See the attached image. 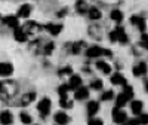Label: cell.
I'll use <instances>...</instances> for the list:
<instances>
[{
	"label": "cell",
	"instance_id": "cell-6",
	"mask_svg": "<svg viewBox=\"0 0 148 125\" xmlns=\"http://www.w3.org/2000/svg\"><path fill=\"white\" fill-rule=\"evenodd\" d=\"M31 10H33L31 5H28V3H24V5H21V6H19L16 17H18V18H27V17H30Z\"/></svg>",
	"mask_w": 148,
	"mask_h": 125
},
{
	"label": "cell",
	"instance_id": "cell-33",
	"mask_svg": "<svg viewBox=\"0 0 148 125\" xmlns=\"http://www.w3.org/2000/svg\"><path fill=\"white\" fill-rule=\"evenodd\" d=\"M82 46H83V42H77V43H74L73 45V54H79L80 51H82Z\"/></svg>",
	"mask_w": 148,
	"mask_h": 125
},
{
	"label": "cell",
	"instance_id": "cell-3",
	"mask_svg": "<svg viewBox=\"0 0 148 125\" xmlns=\"http://www.w3.org/2000/svg\"><path fill=\"white\" fill-rule=\"evenodd\" d=\"M37 110H39V113L42 118L47 116L49 115V112H51V100L49 98H42L39 104H37Z\"/></svg>",
	"mask_w": 148,
	"mask_h": 125
},
{
	"label": "cell",
	"instance_id": "cell-23",
	"mask_svg": "<svg viewBox=\"0 0 148 125\" xmlns=\"http://www.w3.org/2000/svg\"><path fill=\"white\" fill-rule=\"evenodd\" d=\"M88 14H89V18L90 19H99L101 17H102V14H101V10L98 9V8H89V10H88Z\"/></svg>",
	"mask_w": 148,
	"mask_h": 125
},
{
	"label": "cell",
	"instance_id": "cell-42",
	"mask_svg": "<svg viewBox=\"0 0 148 125\" xmlns=\"http://www.w3.org/2000/svg\"><path fill=\"white\" fill-rule=\"evenodd\" d=\"M145 90H147V91H148V82H147V83H145Z\"/></svg>",
	"mask_w": 148,
	"mask_h": 125
},
{
	"label": "cell",
	"instance_id": "cell-8",
	"mask_svg": "<svg viewBox=\"0 0 148 125\" xmlns=\"http://www.w3.org/2000/svg\"><path fill=\"white\" fill-rule=\"evenodd\" d=\"M14 73V66L10 63H0V76H10Z\"/></svg>",
	"mask_w": 148,
	"mask_h": 125
},
{
	"label": "cell",
	"instance_id": "cell-22",
	"mask_svg": "<svg viewBox=\"0 0 148 125\" xmlns=\"http://www.w3.org/2000/svg\"><path fill=\"white\" fill-rule=\"evenodd\" d=\"M127 97L125 95V92H120L119 95H117V98H116V107H119V109H121L123 106H125L126 103H127Z\"/></svg>",
	"mask_w": 148,
	"mask_h": 125
},
{
	"label": "cell",
	"instance_id": "cell-26",
	"mask_svg": "<svg viewBox=\"0 0 148 125\" xmlns=\"http://www.w3.org/2000/svg\"><path fill=\"white\" fill-rule=\"evenodd\" d=\"M111 19L113 21H116V22H121V19H123V14L120 10H117V9H114V10H111Z\"/></svg>",
	"mask_w": 148,
	"mask_h": 125
},
{
	"label": "cell",
	"instance_id": "cell-12",
	"mask_svg": "<svg viewBox=\"0 0 148 125\" xmlns=\"http://www.w3.org/2000/svg\"><path fill=\"white\" fill-rule=\"evenodd\" d=\"M68 86H70V90H77L82 86V78L79 76V74H73V76L70 78L68 81Z\"/></svg>",
	"mask_w": 148,
	"mask_h": 125
},
{
	"label": "cell",
	"instance_id": "cell-36",
	"mask_svg": "<svg viewBox=\"0 0 148 125\" xmlns=\"http://www.w3.org/2000/svg\"><path fill=\"white\" fill-rule=\"evenodd\" d=\"M88 125H104V122L101 119H98V118H90Z\"/></svg>",
	"mask_w": 148,
	"mask_h": 125
},
{
	"label": "cell",
	"instance_id": "cell-40",
	"mask_svg": "<svg viewBox=\"0 0 148 125\" xmlns=\"http://www.w3.org/2000/svg\"><path fill=\"white\" fill-rule=\"evenodd\" d=\"M127 125H141V122H139V119H129Z\"/></svg>",
	"mask_w": 148,
	"mask_h": 125
},
{
	"label": "cell",
	"instance_id": "cell-41",
	"mask_svg": "<svg viewBox=\"0 0 148 125\" xmlns=\"http://www.w3.org/2000/svg\"><path fill=\"white\" fill-rule=\"evenodd\" d=\"M67 10H68L67 8H64V9H61V10H59V14H58V17H64V15L67 14Z\"/></svg>",
	"mask_w": 148,
	"mask_h": 125
},
{
	"label": "cell",
	"instance_id": "cell-19",
	"mask_svg": "<svg viewBox=\"0 0 148 125\" xmlns=\"http://www.w3.org/2000/svg\"><path fill=\"white\" fill-rule=\"evenodd\" d=\"M130 107H132V113H135V115H141L142 107H144V103L141 101V100H135V101H132Z\"/></svg>",
	"mask_w": 148,
	"mask_h": 125
},
{
	"label": "cell",
	"instance_id": "cell-37",
	"mask_svg": "<svg viewBox=\"0 0 148 125\" xmlns=\"http://www.w3.org/2000/svg\"><path fill=\"white\" fill-rule=\"evenodd\" d=\"M138 116H139L138 119H139L141 125H147V124H148V115H145V113L142 115V113H141V115H138Z\"/></svg>",
	"mask_w": 148,
	"mask_h": 125
},
{
	"label": "cell",
	"instance_id": "cell-27",
	"mask_svg": "<svg viewBox=\"0 0 148 125\" xmlns=\"http://www.w3.org/2000/svg\"><path fill=\"white\" fill-rule=\"evenodd\" d=\"M22 28L25 30L27 33H31V31H34L36 28H39V26H37V22H34V21H28V22H25V26H24Z\"/></svg>",
	"mask_w": 148,
	"mask_h": 125
},
{
	"label": "cell",
	"instance_id": "cell-7",
	"mask_svg": "<svg viewBox=\"0 0 148 125\" xmlns=\"http://www.w3.org/2000/svg\"><path fill=\"white\" fill-rule=\"evenodd\" d=\"M46 31H49L52 36H58L59 33H61V30H62V26L61 24H53V22H49V24H46V26L43 27Z\"/></svg>",
	"mask_w": 148,
	"mask_h": 125
},
{
	"label": "cell",
	"instance_id": "cell-29",
	"mask_svg": "<svg viewBox=\"0 0 148 125\" xmlns=\"http://www.w3.org/2000/svg\"><path fill=\"white\" fill-rule=\"evenodd\" d=\"M59 106L62 107V109H71V107H73V101H70L67 97H65V98H61Z\"/></svg>",
	"mask_w": 148,
	"mask_h": 125
},
{
	"label": "cell",
	"instance_id": "cell-2",
	"mask_svg": "<svg viewBox=\"0 0 148 125\" xmlns=\"http://www.w3.org/2000/svg\"><path fill=\"white\" fill-rule=\"evenodd\" d=\"M16 91V86L14 82H6V81H2L0 82V97H6V95H12Z\"/></svg>",
	"mask_w": 148,
	"mask_h": 125
},
{
	"label": "cell",
	"instance_id": "cell-14",
	"mask_svg": "<svg viewBox=\"0 0 148 125\" xmlns=\"http://www.w3.org/2000/svg\"><path fill=\"white\" fill-rule=\"evenodd\" d=\"M14 36H15V40L16 42H25L27 40V31L21 28V27H16L15 31H14Z\"/></svg>",
	"mask_w": 148,
	"mask_h": 125
},
{
	"label": "cell",
	"instance_id": "cell-10",
	"mask_svg": "<svg viewBox=\"0 0 148 125\" xmlns=\"http://www.w3.org/2000/svg\"><path fill=\"white\" fill-rule=\"evenodd\" d=\"M12 122H14V115H12L9 110H3L2 113H0V124L10 125Z\"/></svg>",
	"mask_w": 148,
	"mask_h": 125
},
{
	"label": "cell",
	"instance_id": "cell-25",
	"mask_svg": "<svg viewBox=\"0 0 148 125\" xmlns=\"http://www.w3.org/2000/svg\"><path fill=\"white\" fill-rule=\"evenodd\" d=\"M68 91H70V86H68V83H65V85H61L59 88H58V94H59V97H61V98H65V97H68Z\"/></svg>",
	"mask_w": 148,
	"mask_h": 125
},
{
	"label": "cell",
	"instance_id": "cell-39",
	"mask_svg": "<svg viewBox=\"0 0 148 125\" xmlns=\"http://www.w3.org/2000/svg\"><path fill=\"white\" fill-rule=\"evenodd\" d=\"M110 40H111V42H116V40H117V33H116V30H113V31L110 33Z\"/></svg>",
	"mask_w": 148,
	"mask_h": 125
},
{
	"label": "cell",
	"instance_id": "cell-35",
	"mask_svg": "<svg viewBox=\"0 0 148 125\" xmlns=\"http://www.w3.org/2000/svg\"><path fill=\"white\" fill-rule=\"evenodd\" d=\"M141 45H142L145 49H148V34L142 33V36H141Z\"/></svg>",
	"mask_w": 148,
	"mask_h": 125
},
{
	"label": "cell",
	"instance_id": "cell-5",
	"mask_svg": "<svg viewBox=\"0 0 148 125\" xmlns=\"http://www.w3.org/2000/svg\"><path fill=\"white\" fill-rule=\"evenodd\" d=\"M147 64H145V63L144 61H141V63H138V64L136 66H135L133 67V76H136V78H141V76H145V74H147Z\"/></svg>",
	"mask_w": 148,
	"mask_h": 125
},
{
	"label": "cell",
	"instance_id": "cell-31",
	"mask_svg": "<svg viewBox=\"0 0 148 125\" xmlns=\"http://www.w3.org/2000/svg\"><path fill=\"white\" fill-rule=\"evenodd\" d=\"M123 92H125V95H126L129 100L133 97V88H132L130 85H125V91H123Z\"/></svg>",
	"mask_w": 148,
	"mask_h": 125
},
{
	"label": "cell",
	"instance_id": "cell-21",
	"mask_svg": "<svg viewBox=\"0 0 148 125\" xmlns=\"http://www.w3.org/2000/svg\"><path fill=\"white\" fill-rule=\"evenodd\" d=\"M99 110V104H98V101H89L88 103V115L92 118L96 112Z\"/></svg>",
	"mask_w": 148,
	"mask_h": 125
},
{
	"label": "cell",
	"instance_id": "cell-15",
	"mask_svg": "<svg viewBox=\"0 0 148 125\" xmlns=\"http://www.w3.org/2000/svg\"><path fill=\"white\" fill-rule=\"evenodd\" d=\"M70 121V116L67 113H64V112H58V113H55V122L59 124V125H65L68 124Z\"/></svg>",
	"mask_w": 148,
	"mask_h": 125
},
{
	"label": "cell",
	"instance_id": "cell-34",
	"mask_svg": "<svg viewBox=\"0 0 148 125\" xmlns=\"http://www.w3.org/2000/svg\"><path fill=\"white\" fill-rule=\"evenodd\" d=\"M71 73H73V69H71L70 66H67V67H64V69H61L58 74H59V76H65V74H71Z\"/></svg>",
	"mask_w": 148,
	"mask_h": 125
},
{
	"label": "cell",
	"instance_id": "cell-1",
	"mask_svg": "<svg viewBox=\"0 0 148 125\" xmlns=\"http://www.w3.org/2000/svg\"><path fill=\"white\" fill-rule=\"evenodd\" d=\"M86 55H88L89 58H96V57H102V55L110 57V55H111V51H108V49H104V48L98 46V45H93V46H90V48L88 49Z\"/></svg>",
	"mask_w": 148,
	"mask_h": 125
},
{
	"label": "cell",
	"instance_id": "cell-24",
	"mask_svg": "<svg viewBox=\"0 0 148 125\" xmlns=\"http://www.w3.org/2000/svg\"><path fill=\"white\" fill-rule=\"evenodd\" d=\"M76 9L79 14H86V12L89 10V8L86 6V3L83 2V0H77V3H76Z\"/></svg>",
	"mask_w": 148,
	"mask_h": 125
},
{
	"label": "cell",
	"instance_id": "cell-32",
	"mask_svg": "<svg viewBox=\"0 0 148 125\" xmlns=\"http://www.w3.org/2000/svg\"><path fill=\"white\" fill-rule=\"evenodd\" d=\"M113 95H114L113 91H105V92L101 95V100H102V101H108V100L113 98Z\"/></svg>",
	"mask_w": 148,
	"mask_h": 125
},
{
	"label": "cell",
	"instance_id": "cell-28",
	"mask_svg": "<svg viewBox=\"0 0 148 125\" xmlns=\"http://www.w3.org/2000/svg\"><path fill=\"white\" fill-rule=\"evenodd\" d=\"M19 119H21L22 124H27V125L33 122V118L28 113H25V112H21V113H19Z\"/></svg>",
	"mask_w": 148,
	"mask_h": 125
},
{
	"label": "cell",
	"instance_id": "cell-9",
	"mask_svg": "<svg viewBox=\"0 0 148 125\" xmlns=\"http://www.w3.org/2000/svg\"><path fill=\"white\" fill-rule=\"evenodd\" d=\"M89 97V90L84 88V86H80V88L76 90V92H74V100H77V101H80V100H86Z\"/></svg>",
	"mask_w": 148,
	"mask_h": 125
},
{
	"label": "cell",
	"instance_id": "cell-4",
	"mask_svg": "<svg viewBox=\"0 0 148 125\" xmlns=\"http://www.w3.org/2000/svg\"><path fill=\"white\" fill-rule=\"evenodd\" d=\"M113 121H114L116 124H125V122L127 121V115H126L121 109L114 107V110H113Z\"/></svg>",
	"mask_w": 148,
	"mask_h": 125
},
{
	"label": "cell",
	"instance_id": "cell-38",
	"mask_svg": "<svg viewBox=\"0 0 148 125\" xmlns=\"http://www.w3.org/2000/svg\"><path fill=\"white\" fill-rule=\"evenodd\" d=\"M45 48H46V49H45V54H46V55H49V54H51V52L53 51V43H52V42H51V43H47Z\"/></svg>",
	"mask_w": 148,
	"mask_h": 125
},
{
	"label": "cell",
	"instance_id": "cell-16",
	"mask_svg": "<svg viewBox=\"0 0 148 125\" xmlns=\"http://www.w3.org/2000/svg\"><path fill=\"white\" fill-rule=\"evenodd\" d=\"M111 83H113V85H123V86H125L126 85V78L123 76L121 73H116V74L111 76Z\"/></svg>",
	"mask_w": 148,
	"mask_h": 125
},
{
	"label": "cell",
	"instance_id": "cell-20",
	"mask_svg": "<svg viewBox=\"0 0 148 125\" xmlns=\"http://www.w3.org/2000/svg\"><path fill=\"white\" fill-rule=\"evenodd\" d=\"M96 69L99 70V72H102L104 74H110V73H111L110 64H108V63H105V61H102V60L96 63Z\"/></svg>",
	"mask_w": 148,
	"mask_h": 125
},
{
	"label": "cell",
	"instance_id": "cell-11",
	"mask_svg": "<svg viewBox=\"0 0 148 125\" xmlns=\"http://www.w3.org/2000/svg\"><path fill=\"white\" fill-rule=\"evenodd\" d=\"M130 22L133 24L135 27H138L141 31H145V28H147L145 19H144L142 17H136V15H135V17H132V18H130Z\"/></svg>",
	"mask_w": 148,
	"mask_h": 125
},
{
	"label": "cell",
	"instance_id": "cell-17",
	"mask_svg": "<svg viewBox=\"0 0 148 125\" xmlns=\"http://www.w3.org/2000/svg\"><path fill=\"white\" fill-rule=\"evenodd\" d=\"M36 100V94L34 92H27V94H24L21 95V104L22 106H28L30 103H33Z\"/></svg>",
	"mask_w": 148,
	"mask_h": 125
},
{
	"label": "cell",
	"instance_id": "cell-18",
	"mask_svg": "<svg viewBox=\"0 0 148 125\" xmlns=\"http://www.w3.org/2000/svg\"><path fill=\"white\" fill-rule=\"evenodd\" d=\"M116 33H117V40L121 42V43H127V36H126V31L121 26L116 27Z\"/></svg>",
	"mask_w": 148,
	"mask_h": 125
},
{
	"label": "cell",
	"instance_id": "cell-30",
	"mask_svg": "<svg viewBox=\"0 0 148 125\" xmlns=\"http://www.w3.org/2000/svg\"><path fill=\"white\" fill-rule=\"evenodd\" d=\"M90 88H92V90H96V91H99V90L102 88V81H101V79L92 81V82H90Z\"/></svg>",
	"mask_w": 148,
	"mask_h": 125
},
{
	"label": "cell",
	"instance_id": "cell-13",
	"mask_svg": "<svg viewBox=\"0 0 148 125\" xmlns=\"http://www.w3.org/2000/svg\"><path fill=\"white\" fill-rule=\"evenodd\" d=\"M2 21H3L5 26H8V27H12V28H16V27H19V26H18V24H19L18 17H12V15H9V17H5Z\"/></svg>",
	"mask_w": 148,
	"mask_h": 125
}]
</instances>
